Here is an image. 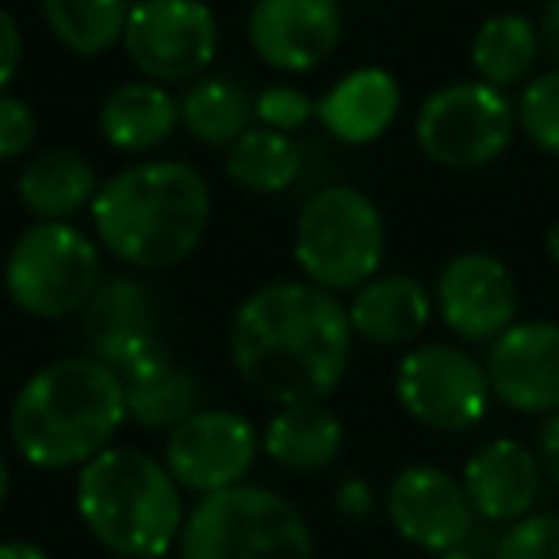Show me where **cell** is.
<instances>
[{"instance_id":"cell-1","label":"cell","mask_w":559,"mask_h":559,"mask_svg":"<svg viewBox=\"0 0 559 559\" xmlns=\"http://www.w3.org/2000/svg\"><path fill=\"white\" fill-rule=\"evenodd\" d=\"M349 311L311 280H272L230 319V365L249 391L276 406L322 403L353 360Z\"/></svg>"},{"instance_id":"cell-2","label":"cell","mask_w":559,"mask_h":559,"mask_svg":"<svg viewBox=\"0 0 559 559\" xmlns=\"http://www.w3.org/2000/svg\"><path fill=\"white\" fill-rule=\"evenodd\" d=\"M88 215L96 241L116 261L162 272L188 261L207 238L211 188L188 162H139L104 180Z\"/></svg>"},{"instance_id":"cell-3","label":"cell","mask_w":559,"mask_h":559,"mask_svg":"<svg viewBox=\"0 0 559 559\" xmlns=\"http://www.w3.org/2000/svg\"><path fill=\"white\" fill-rule=\"evenodd\" d=\"M127 418L116 368L96 357H66L20 388L9 411V437L35 472H66L111 449Z\"/></svg>"},{"instance_id":"cell-4","label":"cell","mask_w":559,"mask_h":559,"mask_svg":"<svg viewBox=\"0 0 559 559\" xmlns=\"http://www.w3.org/2000/svg\"><path fill=\"white\" fill-rule=\"evenodd\" d=\"M78 513L85 528L123 559L169 556L185 528L180 483L142 449H104L78 467Z\"/></svg>"},{"instance_id":"cell-5","label":"cell","mask_w":559,"mask_h":559,"mask_svg":"<svg viewBox=\"0 0 559 559\" xmlns=\"http://www.w3.org/2000/svg\"><path fill=\"white\" fill-rule=\"evenodd\" d=\"M180 559H314V533L292 498L238 483L188 510Z\"/></svg>"},{"instance_id":"cell-6","label":"cell","mask_w":559,"mask_h":559,"mask_svg":"<svg viewBox=\"0 0 559 559\" xmlns=\"http://www.w3.org/2000/svg\"><path fill=\"white\" fill-rule=\"evenodd\" d=\"M388 253V226L372 195L353 185L319 188L296 218L292 257L314 288L357 292L380 276Z\"/></svg>"},{"instance_id":"cell-7","label":"cell","mask_w":559,"mask_h":559,"mask_svg":"<svg viewBox=\"0 0 559 559\" xmlns=\"http://www.w3.org/2000/svg\"><path fill=\"white\" fill-rule=\"evenodd\" d=\"M100 284V241L73 223H32L4 257V292L27 319L81 314Z\"/></svg>"},{"instance_id":"cell-8","label":"cell","mask_w":559,"mask_h":559,"mask_svg":"<svg viewBox=\"0 0 559 559\" xmlns=\"http://www.w3.org/2000/svg\"><path fill=\"white\" fill-rule=\"evenodd\" d=\"M518 104L487 81H452L426 96L414 123L421 154L444 169H483L510 150Z\"/></svg>"},{"instance_id":"cell-9","label":"cell","mask_w":559,"mask_h":559,"mask_svg":"<svg viewBox=\"0 0 559 559\" xmlns=\"http://www.w3.org/2000/svg\"><path fill=\"white\" fill-rule=\"evenodd\" d=\"M395 399L418 426L437 433H467L487 418L495 399L483 360L464 345H414L395 368Z\"/></svg>"},{"instance_id":"cell-10","label":"cell","mask_w":559,"mask_h":559,"mask_svg":"<svg viewBox=\"0 0 559 559\" xmlns=\"http://www.w3.org/2000/svg\"><path fill=\"white\" fill-rule=\"evenodd\" d=\"M131 66L157 85H192L215 66L218 20L203 0H139L123 27Z\"/></svg>"},{"instance_id":"cell-11","label":"cell","mask_w":559,"mask_h":559,"mask_svg":"<svg viewBox=\"0 0 559 559\" xmlns=\"http://www.w3.org/2000/svg\"><path fill=\"white\" fill-rule=\"evenodd\" d=\"M261 452L253 421L226 406H200L165 433V467L185 490L215 495L238 487Z\"/></svg>"},{"instance_id":"cell-12","label":"cell","mask_w":559,"mask_h":559,"mask_svg":"<svg viewBox=\"0 0 559 559\" xmlns=\"http://www.w3.org/2000/svg\"><path fill=\"white\" fill-rule=\"evenodd\" d=\"M433 311L444 330L467 345H490L518 322V284L502 257L464 249L437 272Z\"/></svg>"},{"instance_id":"cell-13","label":"cell","mask_w":559,"mask_h":559,"mask_svg":"<svg viewBox=\"0 0 559 559\" xmlns=\"http://www.w3.org/2000/svg\"><path fill=\"white\" fill-rule=\"evenodd\" d=\"M388 518L406 544L421 551L467 548L475 533V510L464 495V483L433 464H406L388 483Z\"/></svg>"},{"instance_id":"cell-14","label":"cell","mask_w":559,"mask_h":559,"mask_svg":"<svg viewBox=\"0 0 559 559\" xmlns=\"http://www.w3.org/2000/svg\"><path fill=\"white\" fill-rule=\"evenodd\" d=\"M253 55L280 73H311L342 43L337 0H253L246 20Z\"/></svg>"},{"instance_id":"cell-15","label":"cell","mask_w":559,"mask_h":559,"mask_svg":"<svg viewBox=\"0 0 559 559\" xmlns=\"http://www.w3.org/2000/svg\"><path fill=\"white\" fill-rule=\"evenodd\" d=\"M490 391L513 414H559V322H513L487 345Z\"/></svg>"},{"instance_id":"cell-16","label":"cell","mask_w":559,"mask_h":559,"mask_svg":"<svg viewBox=\"0 0 559 559\" xmlns=\"http://www.w3.org/2000/svg\"><path fill=\"white\" fill-rule=\"evenodd\" d=\"M460 483H464L475 518L487 525H513L540 502L544 467L528 444L513 437H495L467 456Z\"/></svg>"},{"instance_id":"cell-17","label":"cell","mask_w":559,"mask_h":559,"mask_svg":"<svg viewBox=\"0 0 559 559\" xmlns=\"http://www.w3.org/2000/svg\"><path fill=\"white\" fill-rule=\"evenodd\" d=\"M123 380L127 414L146 429H165L169 433L177 421H185L192 411H200L203 391L200 380L185 365L173 360V353L162 345V337L146 342L116 365Z\"/></svg>"},{"instance_id":"cell-18","label":"cell","mask_w":559,"mask_h":559,"mask_svg":"<svg viewBox=\"0 0 559 559\" xmlns=\"http://www.w3.org/2000/svg\"><path fill=\"white\" fill-rule=\"evenodd\" d=\"M345 311H349V326L360 342L376 345V349H399L426 334L429 319H433V296L421 280L406 276V272H380L353 292V304Z\"/></svg>"},{"instance_id":"cell-19","label":"cell","mask_w":559,"mask_h":559,"mask_svg":"<svg viewBox=\"0 0 559 559\" xmlns=\"http://www.w3.org/2000/svg\"><path fill=\"white\" fill-rule=\"evenodd\" d=\"M81 330L96 360L116 368L123 357L157 337L154 296L134 276H111L81 311Z\"/></svg>"},{"instance_id":"cell-20","label":"cell","mask_w":559,"mask_h":559,"mask_svg":"<svg viewBox=\"0 0 559 559\" xmlns=\"http://www.w3.org/2000/svg\"><path fill=\"white\" fill-rule=\"evenodd\" d=\"M403 108V88L380 66L353 70L319 100V123L345 146H368L383 139Z\"/></svg>"},{"instance_id":"cell-21","label":"cell","mask_w":559,"mask_h":559,"mask_svg":"<svg viewBox=\"0 0 559 559\" xmlns=\"http://www.w3.org/2000/svg\"><path fill=\"white\" fill-rule=\"evenodd\" d=\"M96 127L100 139L119 154H150L180 127V100L157 81H127L104 96Z\"/></svg>"},{"instance_id":"cell-22","label":"cell","mask_w":559,"mask_h":559,"mask_svg":"<svg viewBox=\"0 0 559 559\" xmlns=\"http://www.w3.org/2000/svg\"><path fill=\"white\" fill-rule=\"evenodd\" d=\"M96 192L100 177L78 150H43L16 177V195L35 223H70L73 215L93 207Z\"/></svg>"},{"instance_id":"cell-23","label":"cell","mask_w":559,"mask_h":559,"mask_svg":"<svg viewBox=\"0 0 559 559\" xmlns=\"http://www.w3.org/2000/svg\"><path fill=\"white\" fill-rule=\"evenodd\" d=\"M345 444V426L330 406L322 403H292L280 406L261 433V449L284 472L314 475L326 472Z\"/></svg>"},{"instance_id":"cell-24","label":"cell","mask_w":559,"mask_h":559,"mask_svg":"<svg viewBox=\"0 0 559 559\" xmlns=\"http://www.w3.org/2000/svg\"><path fill=\"white\" fill-rule=\"evenodd\" d=\"M180 123L200 146H230L253 123V96L241 81L223 73H203L180 96Z\"/></svg>"},{"instance_id":"cell-25","label":"cell","mask_w":559,"mask_h":559,"mask_svg":"<svg viewBox=\"0 0 559 559\" xmlns=\"http://www.w3.org/2000/svg\"><path fill=\"white\" fill-rule=\"evenodd\" d=\"M540 27L521 12H498L479 24L472 39V70L495 88H510L528 81L540 58Z\"/></svg>"},{"instance_id":"cell-26","label":"cell","mask_w":559,"mask_h":559,"mask_svg":"<svg viewBox=\"0 0 559 559\" xmlns=\"http://www.w3.org/2000/svg\"><path fill=\"white\" fill-rule=\"evenodd\" d=\"M304 173V150L292 134L272 127H249L238 142L226 146V177L253 195L288 192Z\"/></svg>"},{"instance_id":"cell-27","label":"cell","mask_w":559,"mask_h":559,"mask_svg":"<svg viewBox=\"0 0 559 559\" xmlns=\"http://www.w3.org/2000/svg\"><path fill=\"white\" fill-rule=\"evenodd\" d=\"M131 16L127 0H43V20L50 35L78 58H100L123 43Z\"/></svg>"},{"instance_id":"cell-28","label":"cell","mask_w":559,"mask_h":559,"mask_svg":"<svg viewBox=\"0 0 559 559\" xmlns=\"http://www.w3.org/2000/svg\"><path fill=\"white\" fill-rule=\"evenodd\" d=\"M518 131L540 154L559 157V70L536 73L518 96Z\"/></svg>"},{"instance_id":"cell-29","label":"cell","mask_w":559,"mask_h":559,"mask_svg":"<svg viewBox=\"0 0 559 559\" xmlns=\"http://www.w3.org/2000/svg\"><path fill=\"white\" fill-rule=\"evenodd\" d=\"M490 559H559V513H525L506 525Z\"/></svg>"},{"instance_id":"cell-30","label":"cell","mask_w":559,"mask_h":559,"mask_svg":"<svg viewBox=\"0 0 559 559\" xmlns=\"http://www.w3.org/2000/svg\"><path fill=\"white\" fill-rule=\"evenodd\" d=\"M319 116V104L307 100V93H299L296 85H269L264 93H257L253 100V119L261 127H272L280 134H296L299 127H307V119Z\"/></svg>"},{"instance_id":"cell-31","label":"cell","mask_w":559,"mask_h":559,"mask_svg":"<svg viewBox=\"0 0 559 559\" xmlns=\"http://www.w3.org/2000/svg\"><path fill=\"white\" fill-rule=\"evenodd\" d=\"M39 139V119L32 104L12 93H0V162H16Z\"/></svg>"},{"instance_id":"cell-32","label":"cell","mask_w":559,"mask_h":559,"mask_svg":"<svg viewBox=\"0 0 559 559\" xmlns=\"http://www.w3.org/2000/svg\"><path fill=\"white\" fill-rule=\"evenodd\" d=\"M20 62H24V35H20V24L12 20V12L0 4V93H9Z\"/></svg>"},{"instance_id":"cell-33","label":"cell","mask_w":559,"mask_h":559,"mask_svg":"<svg viewBox=\"0 0 559 559\" xmlns=\"http://www.w3.org/2000/svg\"><path fill=\"white\" fill-rule=\"evenodd\" d=\"M536 460H540L544 475L559 487V414H548L536 429Z\"/></svg>"},{"instance_id":"cell-34","label":"cell","mask_w":559,"mask_h":559,"mask_svg":"<svg viewBox=\"0 0 559 559\" xmlns=\"http://www.w3.org/2000/svg\"><path fill=\"white\" fill-rule=\"evenodd\" d=\"M337 510L345 513V518H368V513L376 510V495L372 487H368L365 479H345L342 487H337Z\"/></svg>"},{"instance_id":"cell-35","label":"cell","mask_w":559,"mask_h":559,"mask_svg":"<svg viewBox=\"0 0 559 559\" xmlns=\"http://www.w3.org/2000/svg\"><path fill=\"white\" fill-rule=\"evenodd\" d=\"M540 35H544V43H548V50L556 55V62H559V0H548V4H544Z\"/></svg>"},{"instance_id":"cell-36","label":"cell","mask_w":559,"mask_h":559,"mask_svg":"<svg viewBox=\"0 0 559 559\" xmlns=\"http://www.w3.org/2000/svg\"><path fill=\"white\" fill-rule=\"evenodd\" d=\"M0 559H50V551L32 540H4L0 544Z\"/></svg>"},{"instance_id":"cell-37","label":"cell","mask_w":559,"mask_h":559,"mask_svg":"<svg viewBox=\"0 0 559 559\" xmlns=\"http://www.w3.org/2000/svg\"><path fill=\"white\" fill-rule=\"evenodd\" d=\"M544 249H548V261L559 269V218L548 226V234H544Z\"/></svg>"},{"instance_id":"cell-38","label":"cell","mask_w":559,"mask_h":559,"mask_svg":"<svg viewBox=\"0 0 559 559\" xmlns=\"http://www.w3.org/2000/svg\"><path fill=\"white\" fill-rule=\"evenodd\" d=\"M9 487H12V467H9V456H4V449H0V510H4Z\"/></svg>"},{"instance_id":"cell-39","label":"cell","mask_w":559,"mask_h":559,"mask_svg":"<svg viewBox=\"0 0 559 559\" xmlns=\"http://www.w3.org/2000/svg\"><path fill=\"white\" fill-rule=\"evenodd\" d=\"M433 559H483V556L472 548H452V551H441V556H433Z\"/></svg>"},{"instance_id":"cell-40","label":"cell","mask_w":559,"mask_h":559,"mask_svg":"<svg viewBox=\"0 0 559 559\" xmlns=\"http://www.w3.org/2000/svg\"><path fill=\"white\" fill-rule=\"evenodd\" d=\"M154 559H169V556H154Z\"/></svg>"},{"instance_id":"cell-41","label":"cell","mask_w":559,"mask_h":559,"mask_svg":"<svg viewBox=\"0 0 559 559\" xmlns=\"http://www.w3.org/2000/svg\"><path fill=\"white\" fill-rule=\"evenodd\" d=\"M0 4H4V0H0Z\"/></svg>"}]
</instances>
